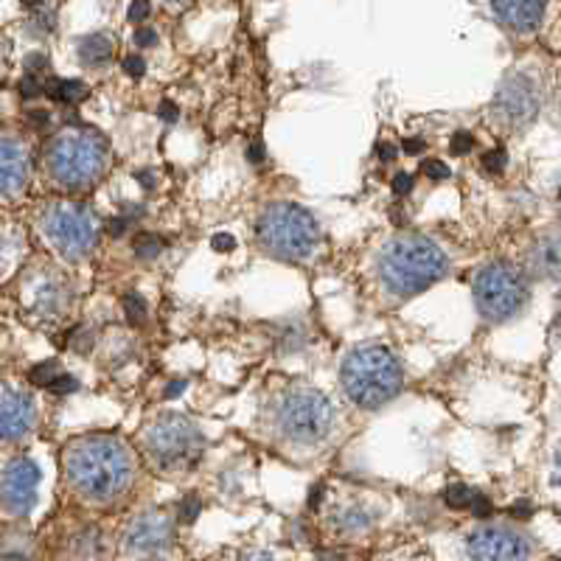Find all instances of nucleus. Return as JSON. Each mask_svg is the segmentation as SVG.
<instances>
[{
	"instance_id": "f257e3e1",
	"label": "nucleus",
	"mask_w": 561,
	"mask_h": 561,
	"mask_svg": "<svg viewBox=\"0 0 561 561\" xmlns=\"http://www.w3.org/2000/svg\"><path fill=\"white\" fill-rule=\"evenodd\" d=\"M65 472L82 497L110 503L133 483V455L113 435H88L68 447Z\"/></svg>"
},
{
	"instance_id": "f03ea898",
	"label": "nucleus",
	"mask_w": 561,
	"mask_h": 561,
	"mask_svg": "<svg viewBox=\"0 0 561 561\" xmlns=\"http://www.w3.org/2000/svg\"><path fill=\"white\" fill-rule=\"evenodd\" d=\"M444 275L447 255L424 237H396L377 255V278L393 298H413Z\"/></svg>"
},
{
	"instance_id": "7ed1b4c3",
	"label": "nucleus",
	"mask_w": 561,
	"mask_h": 561,
	"mask_svg": "<svg viewBox=\"0 0 561 561\" xmlns=\"http://www.w3.org/2000/svg\"><path fill=\"white\" fill-rule=\"evenodd\" d=\"M402 365L385 345H365L351 351L343 365V388L351 402L365 410L388 404L402 390Z\"/></svg>"
},
{
	"instance_id": "20e7f679",
	"label": "nucleus",
	"mask_w": 561,
	"mask_h": 561,
	"mask_svg": "<svg viewBox=\"0 0 561 561\" xmlns=\"http://www.w3.org/2000/svg\"><path fill=\"white\" fill-rule=\"evenodd\" d=\"M255 237L270 255L284 262H304L320 244V230L312 214L293 203L270 205L259 217Z\"/></svg>"
},
{
	"instance_id": "39448f33",
	"label": "nucleus",
	"mask_w": 561,
	"mask_h": 561,
	"mask_svg": "<svg viewBox=\"0 0 561 561\" xmlns=\"http://www.w3.org/2000/svg\"><path fill=\"white\" fill-rule=\"evenodd\" d=\"M107 169V144L90 129H68L48 147V172L65 188H82Z\"/></svg>"
},
{
	"instance_id": "423d86ee",
	"label": "nucleus",
	"mask_w": 561,
	"mask_h": 561,
	"mask_svg": "<svg viewBox=\"0 0 561 561\" xmlns=\"http://www.w3.org/2000/svg\"><path fill=\"white\" fill-rule=\"evenodd\" d=\"M275 427L293 444H320L334 427L329 396L314 388H289L275 404Z\"/></svg>"
},
{
	"instance_id": "0eeeda50",
	"label": "nucleus",
	"mask_w": 561,
	"mask_h": 561,
	"mask_svg": "<svg viewBox=\"0 0 561 561\" xmlns=\"http://www.w3.org/2000/svg\"><path fill=\"white\" fill-rule=\"evenodd\" d=\"M528 304V284L523 273L505 262L483 267L474 278V307L491 323H505Z\"/></svg>"
},
{
	"instance_id": "6e6552de",
	"label": "nucleus",
	"mask_w": 561,
	"mask_h": 561,
	"mask_svg": "<svg viewBox=\"0 0 561 561\" xmlns=\"http://www.w3.org/2000/svg\"><path fill=\"white\" fill-rule=\"evenodd\" d=\"M147 449L163 472H185L203 455V433L183 415H163L149 430Z\"/></svg>"
},
{
	"instance_id": "1a4fd4ad",
	"label": "nucleus",
	"mask_w": 561,
	"mask_h": 561,
	"mask_svg": "<svg viewBox=\"0 0 561 561\" xmlns=\"http://www.w3.org/2000/svg\"><path fill=\"white\" fill-rule=\"evenodd\" d=\"M45 237L57 244V250L68 259H82L96 248L99 228L88 208L73 203H57L45 210L43 217Z\"/></svg>"
},
{
	"instance_id": "9d476101",
	"label": "nucleus",
	"mask_w": 561,
	"mask_h": 561,
	"mask_svg": "<svg viewBox=\"0 0 561 561\" xmlns=\"http://www.w3.org/2000/svg\"><path fill=\"white\" fill-rule=\"evenodd\" d=\"M542 107V90L530 73H511L503 84H500L491 113L503 127L523 129L528 127Z\"/></svg>"
},
{
	"instance_id": "9b49d317",
	"label": "nucleus",
	"mask_w": 561,
	"mask_h": 561,
	"mask_svg": "<svg viewBox=\"0 0 561 561\" xmlns=\"http://www.w3.org/2000/svg\"><path fill=\"white\" fill-rule=\"evenodd\" d=\"M469 561H530L534 548L528 536L508 525H483L466 542Z\"/></svg>"
},
{
	"instance_id": "f8f14e48",
	"label": "nucleus",
	"mask_w": 561,
	"mask_h": 561,
	"mask_svg": "<svg viewBox=\"0 0 561 561\" xmlns=\"http://www.w3.org/2000/svg\"><path fill=\"white\" fill-rule=\"evenodd\" d=\"M174 539V525L167 514L160 511H149V514H140L133 525L127 528L124 536V545H127V553L138 561H158L160 556H167L172 548Z\"/></svg>"
},
{
	"instance_id": "ddd939ff",
	"label": "nucleus",
	"mask_w": 561,
	"mask_h": 561,
	"mask_svg": "<svg viewBox=\"0 0 561 561\" xmlns=\"http://www.w3.org/2000/svg\"><path fill=\"white\" fill-rule=\"evenodd\" d=\"M39 469L28 458H18L7 466V472L0 478V503L7 505L14 514H26L32 511L37 500Z\"/></svg>"
},
{
	"instance_id": "4468645a",
	"label": "nucleus",
	"mask_w": 561,
	"mask_h": 561,
	"mask_svg": "<svg viewBox=\"0 0 561 561\" xmlns=\"http://www.w3.org/2000/svg\"><path fill=\"white\" fill-rule=\"evenodd\" d=\"M28 180V152L12 138H0V197L18 194Z\"/></svg>"
},
{
	"instance_id": "2eb2a0df",
	"label": "nucleus",
	"mask_w": 561,
	"mask_h": 561,
	"mask_svg": "<svg viewBox=\"0 0 561 561\" xmlns=\"http://www.w3.org/2000/svg\"><path fill=\"white\" fill-rule=\"evenodd\" d=\"M34 404L28 396L9 393L0 402V440H18L34 427Z\"/></svg>"
},
{
	"instance_id": "dca6fc26",
	"label": "nucleus",
	"mask_w": 561,
	"mask_h": 561,
	"mask_svg": "<svg viewBox=\"0 0 561 561\" xmlns=\"http://www.w3.org/2000/svg\"><path fill=\"white\" fill-rule=\"evenodd\" d=\"M491 12L508 32L530 34L539 28L548 9H545V3H494Z\"/></svg>"
},
{
	"instance_id": "f3484780",
	"label": "nucleus",
	"mask_w": 561,
	"mask_h": 561,
	"mask_svg": "<svg viewBox=\"0 0 561 561\" xmlns=\"http://www.w3.org/2000/svg\"><path fill=\"white\" fill-rule=\"evenodd\" d=\"M530 267L542 278L561 280V230L536 239L534 248H530Z\"/></svg>"
},
{
	"instance_id": "a211bd4d",
	"label": "nucleus",
	"mask_w": 561,
	"mask_h": 561,
	"mask_svg": "<svg viewBox=\"0 0 561 561\" xmlns=\"http://www.w3.org/2000/svg\"><path fill=\"white\" fill-rule=\"evenodd\" d=\"M110 57H113V43L104 34H90L79 45V59L84 65H104L110 62Z\"/></svg>"
},
{
	"instance_id": "6ab92c4d",
	"label": "nucleus",
	"mask_w": 561,
	"mask_h": 561,
	"mask_svg": "<svg viewBox=\"0 0 561 561\" xmlns=\"http://www.w3.org/2000/svg\"><path fill=\"white\" fill-rule=\"evenodd\" d=\"M370 514L365 508H359V505H348V508H343V514L337 517V528L343 530V534H365V530L370 528Z\"/></svg>"
},
{
	"instance_id": "aec40b11",
	"label": "nucleus",
	"mask_w": 561,
	"mask_h": 561,
	"mask_svg": "<svg viewBox=\"0 0 561 561\" xmlns=\"http://www.w3.org/2000/svg\"><path fill=\"white\" fill-rule=\"evenodd\" d=\"M48 93H51L57 102H82L84 96H88V90H84L82 82H73V79H54V82H48Z\"/></svg>"
},
{
	"instance_id": "412c9836",
	"label": "nucleus",
	"mask_w": 561,
	"mask_h": 561,
	"mask_svg": "<svg viewBox=\"0 0 561 561\" xmlns=\"http://www.w3.org/2000/svg\"><path fill=\"white\" fill-rule=\"evenodd\" d=\"M160 250H163V239H160L158 233H140L138 242H135V253H138L140 259H154Z\"/></svg>"
},
{
	"instance_id": "4be33fe9",
	"label": "nucleus",
	"mask_w": 561,
	"mask_h": 561,
	"mask_svg": "<svg viewBox=\"0 0 561 561\" xmlns=\"http://www.w3.org/2000/svg\"><path fill=\"white\" fill-rule=\"evenodd\" d=\"M444 497H447V503L453 505V508H472V500H474V491H469L466 489V485H449L447 489V494H444Z\"/></svg>"
},
{
	"instance_id": "5701e85b",
	"label": "nucleus",
	"mask_w": 561,
	"mask_h": 561,
	"mask_svg": "<svg viewBox=\"0 0 561 561\" xmlns=\"http://www.w3.org/2000/svg\"><path fill=\"white\" fill-rule=\"evenodd\" d=\"M124 312H127L129 323H140L144 312H147V304H144V298L138 293H129L124 295Z\"/></svg>"
},
{
	"instance_id": "b1692460",
	"label": "nucleus",
	"mask_w": 561,
	"mask_h": 561,
	"mask_svg": "<svg viewBox=\"0 0 561 561\" xmlns=\"http://www.w3.org/2000/svg\"><path fill=\"white\" fill-rule=\"evenodd\" d=\"M57 377H59V370H57V365H54V363H43V365H37V368L32 370V382L48 385V388H51L54 379H57Z\"/></svg>"
},
{
	"instance_id": "393cba45",
	"label": "nucleus",
	"mask_w": 561,
	"mask_h": 561,
	"mask_svg": "<svg viewBox=\"0 0 561 561\" xmlns=\"http://www.w3.org/2000/svg\"><path fill=\"white\" fill-rule=\"evenodd\" d=\"M483 169L489 174H500L505 169V149H491L483 158Z\"/></svg>"
},
{
	"instance_id": "a878e982",
	"label": "nucleus",
	"mask_w": 561,
	"mask_h": 561,
	"mask_svg": "<svg viewBox=\"0 0 561 561\" xmlns=\"http://www.w3.org/2000/svg\"><path fill=\"white\" fill-rule=\"evenodd\" d=\"M199 508H203V503H199L197 494H188V497L183 500V505H180V514H183L185 523H194L199 514Z\"/></svg>"
},
{
	"instance_id": "bb28decb",
	"label": "nucleus",
	"mask_w": 561,
	"mask_h": 561,
	"mask_svg": "<svg viewBox=\"0 0 561 561\" xmlns=\"http://www.w3.org/2000/svg\"><path fill=\"white\" fill-rule=\"evenodd\" d=\"M424 174H427L430 180H447L449 178V167L444 163V160H427L424 163Z\"/></svg>"
},
{
	"instance_id": "cd10ccee",
	"label": "nucleus",
	"mask_w": 561,
	"mask_h": 561,
	"mask_svg": "<svg viewBox=\"0 0 561 561\" xmlns=\"http://www.w3.org/2000/svg\"><path fill=\"white\" fill-rule=\"evenodd\" d=\"M449 147H453L455 154H469L474 149V138L469 133H455V138Z\"/></svg>"
},
{
	"instance_id": "c85d7f7f",
	"label": "nucleus",
	"mask_w": 561,
	"mask_h": 561,
	"mask_svg": "<svg viewBox=\"0 0 561 561\" xmlns=\"http://www.w3.org/2000/svg\"><path fill=\"white\" fill-rule=\"evenodd\" d=\"M124 70H127L129 77H144V70H147V65H144V59H140L138 54H133V57L124 59Z\"/></svg>"
},
{
	"instance_id": "c756f323",
	"label": "nucleus",
	"mask_w": 561,
	"mask_h": 561,
	"mask_svg": "<svg viewBox=\"0 0 561 561\" xmlns=\"http://www.w3.org/2000/svg\"><path fill=\"white\" fill-rule=\"evenodd\" d=\"M410 188H413V178L404 172H399L393 178V192L399 194V197H404V194H410Z\"/></svg>"
},
{
	"instance_id": "7c9ffc66",
	"label": "nucleus",
	"mask_w": 561,
	"mask_h": 561,
	"mask_svg": "<svg viewBox=\"0 0 561 561\" xmlns=\"http://www.w3.org/2000/svg\"><path fill=\"white\" fill-rule=\"evenodd\" d=\"M51 390H54V393H68V390H77V379L62 377V374H59V377L54 379Z\"/></svg>"
},
{
	"instance_id": "2f4dec72",
	"label": "nucleus",
	"mask_w": 561,
	"mask_h": 561,
	"mask_svg": "<svg viewBox=\"0 0 561 561\" xmlns=\"http://www.w3.org/2000/svg\"><path fill=\"white\" fill-rule=\"evenodd\" d=\"M472 511H474V514H478V517H489V511H491L489 500H485L483 494H474V500H472Z\"/></svg>"
},
{
	"instance_id": "473e14b6",
	"label": "nucleus",
	"mask_w": 561,
	"mask_h": 561,
	"mask_svg": "<svg viewBox=\"0 0 561 561\" xmlns=\"http://www.w3.org/2000/svg\"><path fill=\"white\" fill-rule=\"evenodd\" d=\"M20 88H23V96H37L43 84H39L37 77H26V79H23V84H20Z\"/></svg>"
},
{
	"instance_id": "72a5a7b5",
	"label": "nucleus",
	"mask_w": 561,
	"mask_h": 561,
	"mask_svg": "<svg viewBox=\"0 0 561 561\" xmlns=\"http://www.w3.org/2000/svg\"><path fill=\"white\" fill-rule=\"evenodd\" d=\"M214 248H217L219 253H225V250L237 248V242H233V237H228V233H217V237H214Z\"/></svg>"
},
{
	"instance_id": "f704fd0d",
	"label": "nucleus",
	"mask_w": 561,
	"mask_h": 561,
	"mask_svg": "<svg viewBox=\"0 0 561 561\" xmlns=\"http://www.w3.org/2000/svg\"><path fill=\"white\" fill-rule=\"evenodd\" d=\"M135 39H138V45H154L158 43V34H154L152 28H138Z\"/></svg>"
},
{
	"instance_id": "c9c22d12",
	"label": "nucleus",
	"mask_w": 561,
	"mask_h": 561,
	"mask_svg": "<svg viewBox=\"0 0 561 561\" xmlns=\"http://www.w3.org/2000/svg\"><path fill=\"white\" fill-rule=\"evenodd\" d=\"M147 14H149V3H133V7H129V20H135V23L147 18Z\"/></svg>"
},
{
	"instance_id": "e433bc0d",
	"label": "nucleus",
	"mask_w": 561,
	"mask_h": 561,
	"mask_svg": "<svg viewBox=\"0 0 561 561\" xmlns=\"http://www.w3.org/2000/svg\"><path fill=\"white\" fill-rule=\"evenodd\" d=\"M160 118H167V122H174L178 118V107L172 102L160 104Z\"/></svg>"
},
{
	"instance_id": "4c0bfd02",
	"label": "nucleus",
	"mask_w": 561,
	"mask_h": 561,
	"mask_svg": "<svg viewBox=\"0 0 561 561\" xmlns=\"http://www.w3.org/2000/svg\"><path fill=\"white\" fill-rule=\"evenodd\" d=\"M250 160H253V163H262V160H264V147H262V140H255L253 147H250Z\"/></svg>"
},
{
	"instance_id": "58836bf2",
	"label": "nucleus",
	"mask_w": 561,
	"mask_h": 561,
	"mask_svg": "<svg viewBox=\"0 0 561 561\" xmlns=\"http://www.w3.org/2000/svg\"><path fill=\"white\" fill-rule=\"evenodd\" d=\"M124 230H127V219H113V222H110V233H113V237H122Z\"/></svg>"
},
{
	"instance_id": "ea45409f",
	"label": "nucleus",
	"mask_w": 561,
	"mask_h": 561,
	"mask_svg": "<svg viewBox=\"0 0 561 561\" xmlns=\"http://www.w3.org/2000/svg\"><path fill=\"white\" fill-rule=\"evenodd\" d=\"M404 149H408L410 154H419L421 149H424V140H419V138H413V140H404Z\"/></svg>"
},
{
	"instance_id": "a19ab883",
	"label": "nucleus",
	"mask_w": 561,
	"mask_h": 561,
	"mask_svg": "<svg viewBox=\"0 0 561 561\" xmlns=\"http://www.w3.org/2000/svg\"><path fill=\"white\" fill-rule=\"evenodd\" d=\"M379 154H382V160H393L396 158V149L390 147V144H379Z\"/></svg>"
},
{
	"instance_id": "79ce46f5",
	"label": "nucleus",
	"mask_w": 561,
	"mask_h": 561,
	"mask_svg": "<svg viewBox=\"0 0 561 561\" xmlns=\"http://www.w3.org/2000/svg\"><path fill=\"white\" fill-rule=\"evenodd\" d=\"M138 183H144V188H154V174L152 172L138 174Z\"/></svg>"
},
{
	"instance_id": "37998d69",
	"label": "nucleus",
	"mask_w": 561,
	"mask_h": 561,
	"mask_svg": "<svg viewBox=\"0 0 561 561\" xmlns=\"http://www.w3.org/2000/svg\"><path fill=\"white\" fill-rule=\"evenodd\" d=\"M318 561H351L348 556H340V553H325V556H320Z\"/></svg>"
},
{
	"instance_id": "c03bdc74",
	"label": "nucleus",
	"mask_w": 561,
	"mask_h": 561,
	"mask_svg": "<svg viewBox=\"0 0 561 561\" xmlns=\"http://www.w3.org/2000/svg\"><path fill=\"white\" fill-rule=\"evenodd\" d=\"M183 388H185V382H174V385H169L167 396H169V399H174V396H178L180 390H183Z\"/></svg>"
},
{
	"instance_id": "a18cd8bd",
	"label": "nucleus",
	"mask_w": 561,
	"mask_h": 561,
	"mask_svg": "<svg viewBox=\"0 0 561 561\" xmlns=\"http://www.w3.org/2000/svg\"><path fill=\"white\" fill-rule=\"evenodd\" d=\"M553 197H556V203H559V208H561V172H559V178H556V183H553Z\"/></svg>"
},
{
	"instance_id": "49530a36",
	"label": "nucleus",
	"mask_w": 561,
	"mask_h": 561,
	"mask_svg": "<svg viewBox=\"0 0 561 561\" xmlns=\"http://www.w3.org/2000/svg\"><path fill=\"white\" fill-rule=\"evenodd\" d=\"M242 561H270L267 556H248V559H242Z\"/></svg>"
},
{
	"instance_id": "de8ad7c7",
	"label": "nucleus",
	"mask_w": 561,
	"mask_h": 561,
	"mask_svg": "<svg viewBox=\"0 0 561 561\" xmlns=\"http://www.w3.org/2000/svg\"><path fill=\"white\" fill-rule=\"evenodd\" d=\"M556 337H559V343H561V314H559V320H556Z\"/></svg>"
},
{
	"instance_id": "09e8293b",
	"label": "nucleus",
	"mask_w": 561,
	"mask_h": 561,
	"mask_svg": "<svg viewBox=\"0 0 561 561\" xmlns=\"http://www.w3.org/2000/svg\"><path fill=\"white\" fill-rule=\"evenodd\" d=\"M559 115H561V93H559Z\"/></svg>"
}]
</instances>
